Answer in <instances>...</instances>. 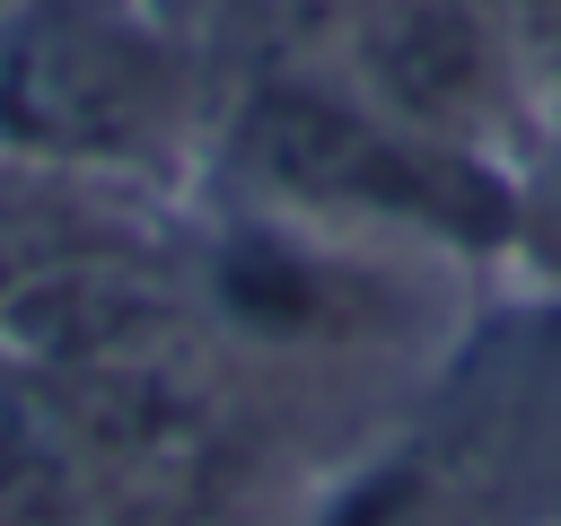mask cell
Segmentation results:
<instances>
[{
	"instance_id": "277c9868",
	"label": "cell",
	"mask_w": 561,
	"mask_h": 526,
	"mask_svg": "<svg viewBox=\"0 0 561 526\" xmlns=\"http://www.w3.org/2000/svg\"><path fill=\"white\" fill-rule=\"evenodd\" d=\"M377 0H193V61H202V96L219 105L228 88L254 79H289V70H342L359 26ZM210 123V114H202Z\"/></svg>"
},
{
	"instance_id": "6da1fadb",
	"label": "cell",
	"mask_w": 561,
	"mask_h": 526,
	"mask_svg": "<svg viewBox=\"0 0 561 526\" xmlns=\"http://www.w3.org/2000/svg\"><path fill=\"white\" fill-rule=\"evenodd\" d=\"M193 175L210 184V202L412 263H500L517 228L500 158L430 140L421 123L386 114L351 70H289L228 88L202 123Z\"/></svg>"
},
{
	"instance_id": "3957f363",
	"label": "cell",
	"mask_w": 561,
	"mask_h": 526,
	"mask_svg": "<svg viewBox=\"0 0 561 526\" xmlns=\"http://www.w3.org/2000/svg\"><path fill=\"white\" fill-rule=\"evenodd\" d=\"M342 70L386 114H403L430 140H456L473 158H500V167H517V149L535 140V114H543L508 0H377Z\"/></svg>"
},
{
	"instance_id": "7a4b0ae2",
	"label": "cell",
	"mask_w": 561,
	"mask_h": 526,
	"mask_svg": "<svg viewBox=\"0 0 561 526\" xmlns=\"http://www.w3.org/2000/svg\"><path fill=\"white\" fill-rule=\"evenodd\" d=\"M202 61L167 0H0V167L158 193L202 167Z\"/></svg>"
},
{
	"instance_id": "5b68a950",
	"label": "cell",
	"mask_w": 561,
	"mask_h": 526,
	"mask_svg": "<svg viewBox=\"0 0 561 526\" xmlns=\"http://www.w3.org/2000/svg\"><path fill=\"white\" fill-rule=\"evenodd\" d=\"M508 193H517V228H508V254L561 298V114L535 123V140L517 149L508 167Z\"/></svg>"
}]
</instances>
